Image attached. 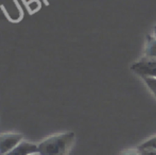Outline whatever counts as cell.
Instances as JSON below:
<instances>
[{
	"label": "cell",
	"mask_w": 156,
	"mask_h": 155,
	"mask_svg": "<svg viewBox=\"0 0 156 155\" xmlns=\"http://www.w3.org/2000/svg\"><path fill=\"white\" fill-rule=\"evenodd\" d=\"M154 36H155V38H156V27H155V31H154Z\"/></svg>",
	"instance_id": "cell-11"
},
{
	"label": "cell",
	"mask_w": 156,
	"mask_h": 155,
	"mask_svg": "<svg viewBox=\"0 0 156 155\" xmlns=\"http://www.w3.org/2000/svg\"><path fill=\"white\" fill-rule=\"evenodd\" d=\"M37 145L36 143H30L27 140H23L17 147L9 151L8 153L3 155H29L31 153H36L37 152Z\"/></svg>",
	"instance_id": "cell-4"
},
{
	"label": "cell",
	"mask_w": 156,
	"mask_h": 155,
	"mask_svg": "<svg viewBox=\"0 0 156 155\" xmlns=\"http://www.w3.org/2000/svg\"><path fill=\"white\" fill-rule=\"evenodd\" d=\"M147 149L156 150V135L151 137V138L147 139L146 141H144V143L138 147V150H147Z\"/></svg>",
	"instance_id": "cell-6"
},
{
	"label": "cell",
	"mask_w": 156,
	"mask_h": 155,
	"mask_svg": "<svg viewBox=\"0 0 156 155\" xmlns=\"http://www.w3.org/2000/svg\"><path fill=\"white\" fill-rule=\"evenodd\" d=\"M23 140V135L19 133H0V155L8 153Z\"/></svg>",
	"instance_id": "cell-2"
},
{
	"label": "cell",
	"mask_w": 156,
	"mask_h": 155,
	"mask_svg": "<svg viewBox=\"0 0 156 155\" xmlns=\"http://www.w3.org/2000/svg\"><path fill=\"white\" fill-rule=\"evenodd\" d=\"M139 155H156V150L153 149L139 150Z\"/></svg>",
	"instance_id": "cell-8"
},
{
	"label": "cell",
	"mask_w": 156,
	"mask_h": 155,
	"mask_svg": "<svg viewBox=\"0 0 156 155\" xmlns=\"http://www.w3.org/2000/svg\"><path fill=\"white\" fill-rule=\"evenodd\" d=\"M132 70L141 77H156V60L139 61L132 66Z\"/></svg>",
	"instance_id": "cell-3"
},
{
	"label": "cell",
	"mask_w": 156,
	"mask_h": 155,
	"mask_svg": "<svg viewBox=\"0 0 156 155\" xmlns=\"http://www.w3.org/2000/svg\"><path fill=\"white\" fill-rule=\"evenodd\" d=\"M126 155H139V154H136V153H127Z\"/></svg>",
	"instance_id": "cell-9"
},
{
	"label": "cell",
	"mask_w": 156,
	"mask_h": 155,
	"mask_svg": "<svg viewBox=\"0 0 156 155\" xmlns=\"http://www.w3.org/2000/svg\"><path fill=\"white\" fill-rule=\"evenodd\" d=\"M144 55L148 60H156V38L149 35L147 38V45L144 49Z\"/></svg>",
	"instance_id": "cell-5"
},
{
	"label": "cell",
	"mask_w": 156,
	"mask_h": 155,
	"mask_svg": "<svg viewBox=\"0 0 156 155\" xmlns=\"http://www.w3.org/2000/svg\"><path fill=\"white\" fill-rule=\"evenodd\" d=\"M73 140L74 134L71 132L50 135L37 145V152L39 155H66Z\"/></svg>",
	"instance_id": "cell-1"
},
{
	"label": "cell",
	"mask_w": 156,
	"mask_h": 155,
	"mask_svg": "<svg viewBox=\"0 0 156 155\" xmlns=\"http://www.w3.org/2000/svg\"><path fill=\"white\" fill-rule=\"evenodd\" d=\"M29 155H39V154H38V152H36V153H31V154H29Z\"/></svg>",
	"instance_id": "cell-10"
},
{
	"label": "cell",
	"mask_w": 156,
	"mask_h": 155,
	"mask_svg": "<svg viewBox=\"0 0 156 155\" xmlns=\"http://www.w3.org/2000/svg\"><path fill=\"white\" fill-rule=\"evenodd\" d=\"M150 91L156 97V77H142Z\"/></svg>",
	"instance_id": "cell-7"
}]
</instances>
